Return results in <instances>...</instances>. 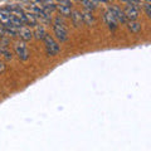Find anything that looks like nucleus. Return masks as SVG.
<instances>
[{
  "label": "nucleus",
  "mask_w": 151,
  "mask_h": 151,
  "mask_svg": "<svg viewBox=\"0 0 151 151\" xmlns=\"http://www.w3.org/2000/svg\"><path fill=\"white\" fill-rule=\"evenodd\" d=\"M18 35L20 37L24 42H28V40H30L32 38H33V33L30 30V28L23 25L20 28H18Z\"/></svg>",
  "instance_id": "nucleus-7"
},
{
  "label": "nucleus",
  "mask_w": 151,
  "mask_h": 151,
  "mask_svg": "<svg viewBox=\"0 0 151 151\" xmlns=\"http://www.w3.org/2000/svg\"><path fill=\"white\" fill-rule=\"evenodd\" d=\"M121 1H125V3H127V1H129V0H121Z\"/></svg>",
  "instance_id": "nucleus-22"
},
{
  "label": "nucleus",
  "mask_w": 151,
  "mask_h": 151,
  "mask_svg": "<svg viewBox=\"0 0 151 151\" xmlns=\"http://www.w3.org/2000/svg\"><path fill=\"white\" fill-rule=\"evenodd\" d=\"M145 3H150V0H145Z\"/></svg>",
  "instance_id": "nucleus-23"
},
{
  "label": "nucleus",
  "mask_w": 151,
  "mask_h": 151,
  "mask_svg": "<svg viewBox=\"0 0 151 151\" xmlns=\"http://www.w3.org/2000/svg\"><path fill=\"white\" fill-rule=\"evenodd\" d=\"M3 34H5L4 33V24H3V22H0V35H3Z\"/></svg>",
  "instance_id": "nucleus-20"
},
{
  "label": "nucleus",
  "mask_w": 151,
  "mask_h": 151,
  "mask_svg": "<svg viewBox=\"0 0 151 151\" xmlns=\"http://www.w3.org/2000/svg\"><path fill=\"white\" fill-rule=\"evenodd\" d=\"M23 22H24V24H28L30 27H35L38 25V20L34 14H32L29 12H25L24 13V18H23Z\"/></svg>",
  "instance_id": "nucleus-10"
},
{
  "label": "nucleus",
  "mask_w": 151,
  "mask_h": 151,
  "mask_svg": "<svg viewBox=\"0 0 151 151\" xmlns=\"http://www.w3.org/2000/svg\"><path fill=\"white\" fill-rule=\"evenodd\" d=\"M34 28H35V29H34V33H33V34L35 35L37 39H44V37H45V34H47L44 27L38 24V25H35Z\"/></svg>",
  "instance_id": "nucleus-14"
},
{
  "label": "nucleus",
  "mask_w": 151,
  "mask_h": 151,
  "mask_svg": "<svg viewBox=\"0 0 151 151\" xmlns=\"http://www.w3.org/2000/svg\"><path fill=\"white\" fill-rule=\"evenodd\" d=\"M55 9L62 17H70V13H72V8L70 6L60 5V4H55Z\"/></svg>",
  "instance_id": "nucleus-13"
},
{
  "label": "nucleus",
  "mask_w": 151,
  "mask_h": 151,
  "mask_svg": "<svg viewBox=\"0 0 151 151\" xmlns=\"http://www.w3.org/2000/svg\"><path fill=\"white\" fill-rule=\"evenodd\" d=\"M82 19H83V23H86L87 25H93L94 24V17L92 15V13H91V10H84V12H82Z\"/></svg>",
  "instance_id": "nucleus-12"
},
{
  "label": "nucleus",
  "mask_w": 151,
  "mask_h": 151,
  "mask_svg": "<svg viewBox=\"0 0 151 151\" xmlns=\"http://www.w3.org/2000/svg\"><path fill=\"white\" fill-rule=\"evenodd\" d=\"M145 13H146V15H147L149 18L151 17V12H150V3H145Z\"/></svg>",
  "instance_id": "nucleus-19"
},
{
  "label": "nucleus",
  "mask_w": 151,
  "mask_h": 151,
  "mask_svg": "<svg viewBox=\"0 0 151 151\" xmlns=\"http://www.w3.org/2000/svg\"><path fill=\"white\" fill-rule=\"evenodd\" d=\"M127 25H129V29L132 33H135V34H137V33H140V30H141V24L136 20H130L127 23Z\"/></svg>",
  "instance_id": "nucleus-15"
},
{
  "label": "nucleus",
  "mask_w": 151,
  "mask_h": 151,
  "mask_svg": "<svg viewBox=\"0 0 151 151\" xmlns=\"http://www.w3.org/2000/svg\"><path fill=\"white\" fill-rule=\"evenodd\" d=\"M34 15H35V18H37V20L40 22L43 25H49L50 23H52V17H50V14L45 13L43 9L38 10V12L34 14Z\"/></svg>",
  "instance_id": "nucleus-6"
},
{
  "label": "nucleus",
  "mask_w": 151,
  "mask_h": 151,
  "mask_svg": "<svg viewBox=\"0 0 151 151\" xmlns=\"http://www.w3.org/2000/svg\"><path fill=\"white\" fill-rule=\"evenodd\" d=\"M44 43H45V50H47V54H48L49 57H53V55H57L59 53V50H60V48H59V45H58V43L52 38L49 34H45V37H44Z\"/></svg>",
  "instance_id": "nucleus-2"
},
{
  "label": "nucleus",
  "mask_w": 151,
  "mask_h": 151,
  "mask_svg": "<svg viewBox=\"0 0 151 151\" xmlns=\"http://www.w3.org/2000/svg\"><path fill=\"white\" fill-rule=\"evenodd\" d=\"M40 6H42V9H43L45 13H48V14H52V13L55 10V3H54V0H42Z\"/></svg>",
  "instance_id": "nucleus-8"
},
{
  "label": "nucleus",
  "mask_w": 151,
  "mask_h": 151,
  "mask_svg": "<svg viewBox=\"0 0 151 151\" xmlns=\"http://www.w3.org/2000/svg\"><path fill=\"white\" fill-rule=\"evenodd\" d=\"M0 53L4 54V57H5L6 59H12V53L6 48H0Z\"/></svg>",
  "instance_id": "nucleus-17"
},
{
  "label": "nucleus",
  "mask_w": 151,
  "mask_h": 151,
  "mask_svg": "<svg viewBox=\"0 0 151 151\" xmlns=\"http://www.w3.org/2000/svg\"><path fill=\"white\" fill-rule=\"evenodd\" d=\"M57 4H60V5H65V6L72 8V1H70V0H57Z\"/></svg>",
  "instance_id": "nucleus-18"
},
{
  "label": "nucleus",
  "mask_w": 151,
  "mask_h": 151,
  "mask_svg": "<svg viewBox=\"0 0 151 151\" xmlns=\"http://www.w3.org/2000/svg\"><path fill=\"white\" fill-rule=\"evenodd\" d=\"M14 49H15V53L20 60H27L29 58V50H28L24 42H17L14 45Z\"/></svg>",
  "instance_id": "nucleus-3"
},
{
  "label": "nucleus",
  "mask_w": 151,
  "mask_h": 151,
  "mask_svg": "<svg viewBox=\"0 0 151 151\" xmlns=\"http://www.w3.org/2000/svg\"><path fill=\"white\" fill-rule=\"evenodd\" d=\"M124 13H125L126 19H129V20H136L139 17V8L132 5V4H127Z\"/></svg>",
  "instance_id": "nucleus-5"
},
{
  "label": "nucleus",
  "mask_w": 151,
  "mask_h": 151,
  "mask_svg": "<svg viewBox=\"0 0 151 151\" xmlns=\"http://www.w3.org/2000/svg\"><path fill=\"white\" fill-rule=\"evenodd\" d=\"M82 4H83V6L86 8L87 10H93V9L97 8L98 1L97 0H82Z\"/></svg>",
  "instance_id": "nucleus-16"
},
{
  "label": "nucleus",
  "mask_w": 151,
  "mask_h": 151,
  "mask_svg": "<svg viewBox=\"0 0 151 151\" xmlns=\"http://www.w3.org/2000/svg\"><path fill=\"white\" fill-rule=\"evenodd\" d=\"M105 20H106V23H107V25L110 27V29H112V30H115L116 28H117V20H116V18L112 15V13H110V12H106L105 13Z\"/></svg>",
  "instance_id": "nucleus-9"
},
{
  "label": "nucleus",
  "mask_w": 151,
  "mask_h": 151,
  "mask_svg": "<svg viewBox=\"0 0 151 151\" xmlns=\"http://www.w3.org/2000/svg\"><path fill=\"white\" fill-rule=\"evenodd\" d=\"M108 12L112 13V15L116 18L117 23H122V24H125V23L127 22V19H126V17H125V13H124V10H122L120 6L112 5V6L108 8Z\"/></svg>",
  "instance_id": "nucleus-4"
},
{
  "label": "nucleus",
  "mask_w": 151,
  "mask_h": 151,
  "mask_svg": "<svg viewBox=\"0 0 151 151\" xmlns=\"http://www.w3.org/2000/svg\"><path fill=\"white\" fill-rule=\"evenodd\" d=\"M53 30L57 37V39L59 42H65L68 39V30L65 27V23L60 17H57L53 20Z\"/></svg>",
  "instance_id": "nucleus-1"
},
{
  "label": "nucleus",
  "mask_w": 151,
  "mask_h": 151,
  "mask_svg": "<svg viewBox=\"0 0 151 151\" xmlns=\"http://www.w3.org/2000/svg\"><path fill=\"white\" fill-rule=\"evenodd\" d=\"M70 19H72V23H73V25L76 28H79L82 25V23H83V19H82V13H79V12H72L70 13Z\"/></svg>",
  "instance_id": "nucleus-11"
},
{
  "label": "nucleus",
  "mask_w": 151,
  "mask_h": 151,
  "mask_svg": "<svg viewBox=\"0 0 151 151\" xmlns=\"http://www.w3.org/2000/svg\"><path fill=\"white\" fill-rule=\"evenodd\" d=\"M4 68H5V67H4V64H3V63H0V72H3Z\"/></svg>",
  "instance_id": "nucleus-21"
}]
</instances>
